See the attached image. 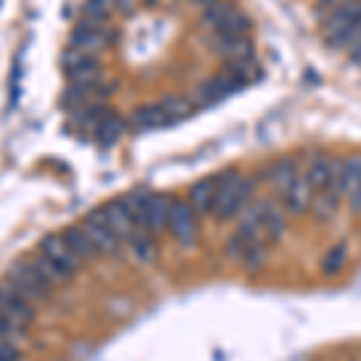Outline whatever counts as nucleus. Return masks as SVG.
I'll use <instances>...</instances> for the list:
<instances>
[{"mask_svg":"<svg viewBox=\"0 0 361 361\" xmlns=\"http://www.w3.org/2000/svg\"><path fill=\"white\" fill-rule=\"evenodd\" d=\"M255 197L253 178H246L238 171H226L217 178V200H214L212 217L217 222H229Z\"/></svg>","mask_w":361,"mask_h":361,"instance_id":"obj_1","label":"nucleus"},{"mask_svg":"<svg viewBox=\"0 0 361 361\" xmlns=\"http://www.w3.org/2000/svg\"><path fill=\"white\" fill-rule=\"evenodd\" d=\"M5 282H8L17 294L25 296L27 301H32V304H44V301L49 299L51 289H54L44 279L42 272L37 270V265H34L32 260H20V263H15L8 270V279H5Z\"/></svg>","mask_w":361,"mask_h":361,"instance_id":"obj_2","label":"nucleus"},{"mask_svg":"<svg viewBox=\"0 0 361 361\" xmlns=\"http://www.w3.org/2000/svg\"><path fill=\"white\" fill-rule=\"evenodd\" d=\"M169 231L180 248H195L197 236H200V224H197V214L188 200H171Z\"/></svg>","mask_w":361,"mask_h":361,"instance_id":"obj_3","label":"nucleus"},{"mask_svg":"<svg viewBox=\"0 0 361 361\" xmlns=\"http://www.w3.org/2000/svg\"><path fill=\"white\" fill-rule=\"evenodd\" d=\"M80 226H82V231H85L87 236H90V241L94 243V248H97L99 255H109V258H116V255L121 253V246H123V241L116 236V231L111 229V224L106 222L102 207L87 214Z\"/></svg>","mask_w":361,"mask_h":361,"instance_id":"obj_4","label":"nucleus"},{"mask_svg":"<svg viewBox=\"0 0 361 361\" xmlns=\"http://www.w3.org/2000/svg\"><path fill=\"white\" fill-rule=\"evenodd\" d=\"M0 316L8 318L10 323H15L17 328H29L37 318L34 304L27 301L22 294H17L8 282L0 284Z\"/></svg>","mask_w":361,"mask_h":361,"instance_id":"obj_5","label":"nucleus"},{"mask_svg":"<svg viewBox=\"0 0 361 361\" xmlns=\"http://www.w3.org/2000/svg\"><path fill=\"white\" fill-rule=\"evenodd\" d=\"M313 200H316V188H313V183L308 180L306 173H299V176L289 183V188L279 195L282 207L287 209V214H292V217H304V214L311 212Z\"/></svg>","mask_w":361,"mask_h":361,"instance_id":"obj_6","label":"nucleus"},{"mask_svg":"<svg viewBox=\"0 0 361 361\" xmlns=\"http://www.w3.org/2000/svg\"><path fill=\"white\" fill-rule=\"evenodd\" d=\"M39 253H44L46 258L51 260V263H56L61 270H66L68 275H75V272L80 270L85 263L75 255V250L68 246L66 238L63 234H49L42 238V243H39Z\"/></svg>","mask_w":361,"mask_h":361,"instance_id":"obj_7","label":"nucleus"},{"mask_svg":"<svg viewBox=\"0 0 361 361\" xmlns=\"http://www.w3.org/2000/svg\"><path fill=\"white\" fill-rule=\"evenodd\" d=\"M102 212H104V217H106V222L111 224V229L116 231V236H118L123 243L130 241V236L140 229L135 222V214H133L130 205H128V200L109 202V205L102 207Z\"/></svg>","mask_w":361,"mask_h":361,"instance_id":"obj_8","label":"nucleus"},{"mask_svg":"<svg viewBox=\"0 0 361 361\" xmlns=\"http://www.w3.org/2000/svg\"><path fill=\"white\" fill-rule=\"evenodd\" d=\"M109 44V32L104 29L99 22H92V20H85L75 27L73 32V49L78 51H85V54H92V51H99Z\"/></svg>","mask_w":361,"mask_h":361,"instance_id":"obj_9","label":"nucleus"},{"mask_svg":"<svg viewBox=\"0 0 361 361\" xmlns=\"http://www.w3.org/2000/svg\"><path fill=\"white\" fill-rule=\"evenodd\" d=\"M214 200H217V178H202L193 183L188 195L190 207L195 209L197 217H207L214 212Z\"/></svg>","mask_w":361,"mask_h":361,"instance_id":"obj_10","label":"nucleus"},{"mask_svg":"<svg viewBox=\"0 0 361 361\" xmlns=\"http://www.w3.org/2000/svg\"><path fill=\"white\" fill-rule=\"evenodd\" d=\"M241 87H243L241 80H236L234 75L226 70V73L217 75V78H212L209 82H205V87H202V92H200V97L205 99V102H219V99L234 94V92L241 90Z\"/></svg>","mask_w":361,"mask_h":361,"instance_id":"obj_11","label":"nucleus"},{"mask_svg":"<svg viewBox=\"0 0 361 361\" xmlns=\"http://www.w3.org/2000/svg\"><path fill=\"white\" fill-rule=\"evenodd\" d=\"M68 80L73 85H82V87H92L97 90L99 80H102V68H99L94 56H87L85 61H80L78 66L68 68Z\"/></svg>","mask_w":361,"mask_h":361,"instance_id":"obj_12","label":"nucleus"},{"mask_svg":"<svg viewBox=\"0 0 361 361\" xmlns=\"http://www.w3.org/2000/svg\"><path fill=\"white\" fill-rule=\"evenodd\" d=\"M130 248V253L135 255L140 263H154L157 255H159V248H157V238L154 234H149L147 229H137L135 234L130 236V241L126 243Z\"/></svg>","mask_w":361,"mask_h":361,"instance_id":"obj_13","label":"nucleus"},{"mask_svg":"<svg viewBox=\"0 0 361 361\" xmlns=\"http://www.w3.org/2000/svg\"><path fill=\"white\" fill-rule=\"evenodd\" d=\"M63 238H66V243L75 250V255H78L82 263L97 260L99 253H97L94 243L90 241V236L82 231V226H68V229H63Z\"/></svg>","mask_w":361,"mask_h":361,"instance_id":"obj_14","label":"nucleus"},{"mask_svg":"<svg viewBox=\"0 0 361 361\" xmlns=\"http://www.w3.org/2000/svg\"><path fill=\"white\" fill-rule=\"evenodd\" d=\"M265 176H267V183L272 185V190H275L277 195H282L284 190L289 188V183L299 176V171H296V164L292 159H279L267 169Z\"/></svg>","mask_w":361,"mask_h":361,"instance_id":"obj_15","label":"nucleus"},{"mask_svg":"<svg viewBox=\"0 0 361 361\" xmlns=\"http://www.w3.org/2000/svg\"><path fill=\"white\" fill-rule=\"evenodd\" d=\"M342 200H345V197H342L340 193H335V190H323V193H316L311 214L318 219V222H330V219L337 214V209H340Z\"/></svg>","mask_w":361,"mask_h":361,"instance_id":"obj_16","label":"nucleus"},{"mask_svg":"<svg viewBox=\"0 0 361 361\" xmlns=\"http://www.w3.org/2000/svg\"><path fill=\"white\" fill-rule=\"evenodd\" d=\"M214 34H217V39H236V37H246L248 32V17L243 13H238L234 8L229 15L224 17L219 25H214Z\"/></svg>","mask_w":361,"mask_h":361,"instance_id":"obj_17","label":"nucleus"},{"mask_svg":"<svg viewBox=\"0 0 361 361\" xmlns=\"http://www.w3.org/2000/svg\"><path fill=\"white\" fill-rule=\"evenodd\" d=\"M32 263L37 265V270L42 272L44 279L51 284V287H63V284H68L70 279H73V275H68L66 270H61V267H58L56 263H51V260L46 258L44 253H37V255H34Z\"/></svg>","mask_w":361,"mask_h":361,"instance_id":"obj_18","label":"nucleus"},{"mask_svg":"<svg viewBox=\"0 0 361 361\" xmlns=\"http://www.w3.org/2000/svg\"><path fill=\"white\" fill-rule=\"evenodd\" d=\"M123 121L118 118L116 114H104L102 116V121L94 126V133H97V140L102 145H114L116 140L121 137V133H123Z\"/></svg>","mask_w":361,"mask_h":361,"instance_id":"obj_19","label":"nucleus"},{"mask_svg":"<svg viewBox=\"0 0 361 361\" xmlns=\"http://www.w3.org/2000/svg\"><path fill=\"white\" fill-rule=\"evenodd\" d=\"M171 123L169 116L164 114L161 104H152V106H140L135 116H133V126L135 128H159V126H166Z\"/></svg>","mask_w":361,"mask_h":361,"instance_id":"obj_20","label":"nucleus"},{"mask_svg":"<svg viewBox=\"0 0 361 361\" xmlns=\"http://www.w3.org/2000/svg\"><path fill=\"white\" fill-rule=\"evenodd\" d=\"M308 180L313 183V188H316V193H323V190H335L333 185V176H330V159H316L311 161V166H308ZM337 193V190H335Z\"/></svg>","mask_w":361,"mask_h":361,"instance_id":"obj_21","label":"nucleus"},{"mask_svg":"<svg viewBox=\"0 0 361 361\" xmlns=\"http://www.w3.org/2000/svg\"><path fill=\"white\" fill-rule=\"evenodd\" d=\"M217 51L224 58H229L231 63L236 61H246L250 58V44L246 37H236V39H217Z\"/></svg>","mask_w":361,"mask_h":361,"instance_id":"obj_22","label":"nucleus"},{"mask_svg":"<svg viewBox=\"0 0 361 361\" xmlns=\"http://www.w3.org/2000/svg\"><path fill=\"white\" fill-rule=\"evenodd\" d=\"M347 265V246L345 243H337L328 250V253L323 255V260H320V270H323V275L328 277H335L340 275L342 270H345Z\"/></svg>","mask_w":361,"mask_h":361,"instance_id":"obj_23","label":"nucleus"},{"mask_svg":"<svg viewBox=\"0 0 361 361\" xmlns=\"http://www.w3.org/2000/svg\"><path fill=\"white\" fill-rule=\"evenodd\" d=\"M161 109H164V114L169 116V121H178V118H185L190 111L188 102L180 97H166L164 102H161Z\"/></svg>","mask_w":361,"mask_h":361,"instance_id":"obj_24","label":"nucleus"},{"mask_svg":"<svg viewBox=\"0 0 361 361\" xmlns=\"http://www.w3.org/2000/svg\"><path fill=\"white\" fill-rule=\"evenodd\" d=\"M231 5L226 3V0H219V3H212V5H207L205 8V13H202V22L205 25H209V27H214V25H219V22L224 20L226 15L231 13Z\"/></svg>","mask_w":361,"mask_h":361,"instance_id":"obj_25","label":"nucleus"},{"mask_svg":"<svg viewBox=\"0 0 361 361\" xmlns=\"http://www.w3.org/2000/svg\"><path fill=\"white\" fill-rule=\"evenodd\" d=\"M25 335H27L25 328H17L15 323H10L8 318L0 316V340L15 342V340H25Z\"/></svg>","mask_w":361,"mask_h":361,"instance_id":"obj_26","label":"nucleus"},{"mask_svg":"<svg viewBox=\"0 0 361 361\" xmlns=\"http://www.w3.org/2000/svg\"><path fill=\"white\" fill-rule=\"evenodd\" d=\"M347 205H349V212H352L354 217H361V178L352 188V193L347 195Z\"/></svg>","mask_w":361,"mask_h":361,"instance_id":"obj_27","label":"nucleus"},{"mask_svg":"<svg viewBox=\"0 0 361 361\" xmlns=\"http://www.w3.org/2000/svg\"><path fill=\"white\" fill-rule=\"evenodd\" d=\"M0 361H20V349L15 342L0 340Z\"/></svg>","mask_w":361,"mask_h":361,"instance_id":"obj_28","label":"nucleus"},{"mask_svg":"<svg viewBox=\"0 0 361 361\" xmlns=\"http://www.w3.org/2000/svg\"><path fill=\"white\" fill-rule=\"evenodd\" d=\"M347 54H349V61H352L354 66H361V37L354 42V46L347 51Z\"/></svg>","mask_w":361,"mask_h":361,"instance_id":"obj_29","label":"nucleus"},{"mask_svg":"<svg viewBox=\"0 0 361 361\" xmlns=\"http://www.w3.org/2000/svg\"><path fill=\"white\" fill-rule=\"evenodd\" d=\"M94 3H99V5H104V8H111V5H116V0H94Z\"/></svg>","mask_w":361,"mask_h":361,"instance_id":"obj_30","label":"nucleus"},{"mask_svg":"<svg viewBox=\"0 0 361 361\" xmlns=\"http://www.w3.org/2000/svg\"><path fill=\"white\" fill-rule=\"evenodd\" d=\"M318 3H320V5H330V3H333V5H335V3H337V0H318Z\"/></svg>","mask_w":361,"mask_h":361,"instance_id":"obj_31","label":"nucleus"}]
</instances>
